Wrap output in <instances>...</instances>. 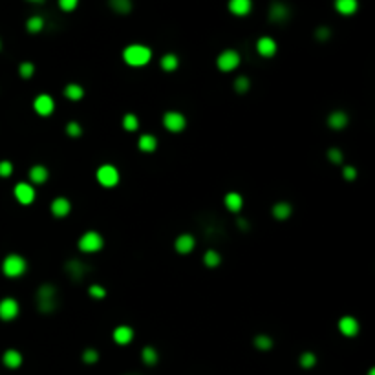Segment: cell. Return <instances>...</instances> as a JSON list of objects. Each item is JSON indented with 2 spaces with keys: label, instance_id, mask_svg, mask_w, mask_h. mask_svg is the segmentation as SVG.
Segmentation results:
<instances>
[{
  "label": "cell",
  "instance_id": "cell-1",
  "mask_svg": "<svg viewBox=\"0 0 375 375\" xmlns=\"http://www.w3.org/2000/svg\"><path fill=\"white\" fill-rule=\"evenodd\" d=\"M150 59H152V50H150L149 46L130 44L123 50V61L128 66H134V68L149 64Z\"/></svg>",
  "mask_w": 375,
  "mask_h": 375
},
{
  "label": "cell",
  "instance_id": "cell-2",
  "mask_svg": "<svg viewBox=\"0 0 375 375\" xmlns=\"http://www.w3.org/2000/svg\"><path fill=\"white\" fill-rule=\"evenodd\" d=\"M37 308L40 313H52L57 308V289L53 284H42L37 289Z\"/></svg>",
  "mask_w": 375,
  "mask_h": 375
},
{
  "label": "cell",
  "instance_id": "cell-3",
  "mask_svg": "<svg viewBox=\"0 0 375 375\" xmlns=\"http://www.w3.org/2000/svg\"><path fill=\"white\" fill-rule=\"evenodd\" d=\"M28 269V262L24 256H20L17 252L13 254H7L4 262H2V273L6 275L7 278H19L22 277Z\"/></svg>",
  "mask_w": 375,
  "mask_h": 375
},
{
  "label": "cell",
  "instance_id": "cell-4",
  "mask_svg": "<svg viewBox=\"0 0 375 375\" xmlns=\"http://www.w3.org/2000/svg\"><path fill=\"white\" fill-rule=\"evenodd\" d=\"M77 247L86 254H92V252H97L104 247V238L103 234L97 233V231H86V233L79 238Z\"/></svg>",
  "mask_w": 375,
  "mask_h": 375
},
{
  "label": "cell",
  "instance_id": "cell-5",
  "mask_svg": "<svg viewBox=\"0 0 375 375\" xmlns=\"http://www.w3.org/2000/svg\"><path fill=\"white\" fill-rule=\"evenodd\" d=\"M163 126H165L168 132H172V134H180V132H183L185 126H187V117L183 116L181 112L170 110L163 116Z\"/></svg>",
  "mask_w": 375,
  "mask_h": 375
},
{
  "label": "cell",
  "instance_id": "cell-6",
  "mask_svg": "<svg viewBox=\"0 0 375 375\" xmlns=\"http://www.w3.org/2000/svg\"><path fill=\"white\" fill-rule=\"evenodd\" d=\"M95 178L103 187L112 188L119 183V170L114 165H101L95 172Z\"/></svg>",
  "mask_w": 375,
  "mask_h": 375
},
{
  "label": "cell",
  "instance_id": "cell-7",
  "mask_svg": "<svg viewBox=\"0 0 375 375\" xmlns=\"http://www.w3.org/2000/svg\"><path fill=\"white\" fill-rule=\"evenodd\" d=\"M240 53L236 52V50H223V52L218 55V59H216V64H218V68H220L221 71H233L236 70L240 66Z\"/></svg>",
  "mask_w": 375,
  "mask_h": 375
},
{
  "label": "cell",
  "instance_id": "cell-8",
  "mask_svg": "<svg viewBox=\"0 0 375 375\" xmlns=\"http://www.w3.org/2000/svg\"><path fill=\"white\" fill-rule=\"evenodd\" d=\"M33 110L42 117L52 116L53 110H55V101H53L52 95H48V94H40V95H37V97L33 99Z\"/></svg>",
  "mask_w": 375,
  "mask_h": 375
},
{
  "label": "cell",
  "instance_id": "cell-9",
  "mask_svg": "<svg viewBox=\"0 0 375 375\" xmlns=\"http://www.w3.org/2000/svg\"><path fill=\"white\" fill-rule=\"evenodd\" d=\"M15 198H17V201L22 203V205L33 203V201H35V188H33V185L24 183V181L17 183V185H15Z\"/></svg>",
  "mask_w": 375,
  "mask_h": 375
},
{
  "label": "cell",
  "instance_id": "cell-10",
  "mask_svg": "<svg viewBox=\"0 0 375 375\" xmlns=\"http://www.w3.org/2000/svg\"><path fill=\"white\" fill-rule=\"evenodd\" d=\"M17 315H19V302L11 297L2 298V300H0V318L9 322V320H13Z\"/></svg>",
  "mask_w": 375,
  "mask_h": 375
},
{
  "label": "cell",
  "instance_id": "cell-11",
  "mask_svg": "<svg viewBox=\"0 0 375 375\" xmlns=\"http://www.w3.org/2000/svg\"><path fill=\"white\" fill-rule=\"evenodd\" d=\"M361 330V324L357 320L355 317H351V315H346L339 320V331L343 333L344 337H355Z\"/></svg>",
  "mask_w": 375,
  "mask_h": 375
},
{
  "label": "cell",
  "instance_id": "cell-12",
  "mask_svg": "<svg viewBox=\"0 0 375 375\" xmlns=\"http://www.w3.org/2000/svg\"><path fill=\"white\" fill-rule=\"evenodd\" d=\"M256 50H258V53L262 57L271 59L278 50L277 40L273 39V37H260V39L256 40Z\"/></svg>",
  "mask_w": 375,
  "mask_h": 375
},
{
  "label": "cell",
  "instance_id": "cell-13",
  "mask_svg": "<svg viewBox=\"0 0 375 375\" xmlns=\"http://www.w3.org/2000/svg\"><path fill=\"white\" fill-rule=\"evenodd\" d=\"M64 269H66V273L71 277V280H75V282H81V280L86 277V273H88L86 264L79 262V260H70V262H66Z\"/></svg>",
  "mask_w": 375,
  "mask_h": 375
},
{
  "label": "cell",
  "instance_id": "cell-14",
  "mask_svg": "<svg viewBox=\"0 0 375 375\" xmlns=\"http://www.w3.org/2000/svg\"><path fill=\"white\" fill-rule=\"evenodd\" d=\"M50 211H52V214L55 216V218H64V216H68L71 211L70 200L64 198V196H59V198H55V200L52 201Z\"/></svg>",
  "mask_w": 375,
  "mask_h": 375
},
{
  "label": "cell",
  "instance_id": "cell-15",
  "mask_svg": "<svg viewBox=\"0 0 375 375\" xmlns=\"http://www.w3.org/2000/svg\"><path fill=\"white\" fill-rule=\"evenodd\" d=\"M289 19V7L282 4V2H275L269 7V20L271 22H277V24H282L285 20Z\"/></svg>",
  "mask_w": 375,
  "mask_h": 375
},
{
  "label": "cell",
  "instance_id": "cell-16",
  "mask_svg": "<svg viewBox=\"0 0 375 375\" xmlns=\"http://www.w3.org/2000/svg\"><path fill=\"white\" fill-rule=\"evenodd\" d=\"M174 247H176V251L180 252V254H188L190 251H194V247H196L194 236H192V234H188V233L180 234V236L176 238V242H174Z\"/></svg>",
  "mask_w": 375,
  "mask_h": 375
},
{
  "label": "cell",
  "instance_id": "cell-17",
  "mask_svg": "<svg viewBox=\"0 0 375 375\" xmlns=\"http://www.w3.org/2000/svg\"><path fill=\"white\" fill-rule=\"evenodd\" d=\"M112 339H114L116 344H119V346H126V344H130L132 339H134V330H132L130 326H126V324L117 326L116 330H114V333H112Z\"/></svg>",
  "mask_w": 375,
  "mask_h": 375
},
{
  "label": "cell",
  "instance_id": "cell-18",
  "mask_svg": "<svg viewBox=\"0 0 375 375\" xmlns=\"http://www.w3.org/2000/svg\"><path fill=\"white\" fill-rule=\"evenodd\" d=\"M252 9L251 0H229V11L236 17H246Z\"/></svg>",
  "mask_w": 375,
  "mask_h": 375
},
{
  "label": "cell",
  "instance_id": "cell-19",
  "mask_svg": "<svg viewBox=\"0 0 375 375\" xmlns=\"http://www.w3.org/2000/svg\"><path fill=\"white\" fill-rule=\"evenodd\" d=\"M348 121H349L348 114L343 110H335L328 116V126L333 130H343L348 125Z\"/></svg>",
  "mask_w": 375,
  "mask_h": 375
},
{
  "label": "cell",
  "instance_id": "cell-20",
  "mask_svg": "<svg viewBox=\"0 0 375 375\" xmlns=\"http://www.w3.org/2000/svg\"><path fill=\"white\" fill-rule=\"evenodd\" d=\"M271 213L278 221H284L287 220V218H291L293 207H291V203H287V201H278V203L273 205Z\"/></svg>",
  "mask_w": 375,
  "mask_h": 375
},
{
  "label": "cell",
  "instance_id": "cell-21",
  "mask_svg": "<svg viewBox=\"0 0 375 375\" xmlns=\"http://www.w3.org/2000/svg\"><path fill=\"white\" fill-rule=\"evenodd\" d=\"M223 203L231 213H240L242 207H244V198H242L240 192H227L225 198H223Z\"/></svg>",
  "mask_w": 375,
  "mask_h": 375
},
{
  "label": "cell",
  "instance_id": "cell-22",
  "mask_svg": "<svg viewBox=\"0 0 375 375\" xmlns=\"http://www.w3.org/2000/svg\"><path fill=\"white\" fill-rule=\"evenodd\" d=\"M48 178H50V172H48V168H46L44 165H33V167L30 168V180H31L35 185L46 183Z\"/></svg>",
  "mask_w": 375,
  "mask_h": 375
},
{
  "label": "cell",
  "instance_id": "cell-23",
  "mask_svg": "<svg viewBox=\"0 0 375 375\" xmlns=\"http://www.w3.org/2000/svg\"><path fill=\"white\" fill-rule=\"evenodd\" d=\"M2 362H4V366L7 368H20V364H22V353L17 351V349H7L4 357H2Z\"/></svg>",
  "mask_w": 375,
  "mask_h": 375
},
{
  "label": "cell",
  "instance_id": "cell-24",
  "mask_svg": "<svg viewBox=\"0 0 375 375\" xmlns=\"http://www.w3.org/2000/svg\"><path fill=\"white\" fill-rule=\"evenodd\" d=\"M137 149L141 152H154L157 149V139L152 134H141L137 139Z\"/></svg>",
  "mask_w": 375,
  "mask_h": 375
},
{
  "label": "cell",
  "instance_id": "cell-25",
  "mask_svg": "<svg viewBox=\"0 0 375 375\" xmlns=\"http://www.w3.org/2000/svg\"><path fill=\"white\" fill-rule=\"evenodd\" d=\"M359 7L357 0H335V9L341 15H353Z\"/></svg>",
  "mask_w": 375,
  "mask_h": 375
},
{
  "label": "cell",
  "instance_id": "cell-26",
  "mask_svg": "<svg viewBox=\"0 0 375 375\" xmlns=\"http://www.w3.org/2000/svg\"><path fill=\"white\" fill-rule=\"evenodd\" d=\"M64 97L70 101H81L84 97V88L77 83H70L64 86Z\"/></svg>",
  "mask_w": 375,
  "mask_h": 375
},
{
  "label": "cell",
  "instance_id": "cell-27",
  "mask_svg": "<svg viewBox=\"0 0 375 375\" xmlns=\"http://www.w3.org/2000/svg\"><path fill=\"white\" fill-rule=\"evenodd\" d=\"M161 70L163 71H176L178 66H180V59L176 57L174 53H165L161 57Z\"/></svg>",
  "mask_w": 375,
  "mask_h": 375
},
{
  "label": "cell",
  "instance_id": "cell-28",
  "mask_svg": "<svg viewBox=\"0 0 375 375\" xmlns=\"http://www.w3.org/2000/svg\"><path fill=\"white\" fill-rule=\"evenodd\" d=\"M108 4L119 15H126L132 11V0H108Z\"/></svg>",
  "mask_w": 375,
  "mask_h": 375
},
{
  "label": "cell",
  "instance_id": "cell-29",
  "mask_svg": "<svg viewBox=\"0 0 375 375\" xmlns=\"http://www.w3.org/2000/svg\"><path fill=\"white\" fill-rule=\"evenodd\" d=\"M252 344H254V348H258L260 351H269V349L273 348V339L269 335H256L254 337V341H252Z\"/></svg>",
  "mask_w": 375,
  "mask_h": 375
},
{
  "label": "cell",
  "instance_id": "cell-30",
  "mask_svg": "<svg viewBox=\"0 0 375 375\" xmlns=\"http://www.w3.org/2000/svg\"><path fill=\"white\" fill-rule=\"evenodd\" d=\"M141 359H143V362H145L147 366H154L159 357H157L156 348H152V346H145L143 351H141Z\"/></svg>",
  "mask_w": 375,
  "mask_h": 375
},
{
  "label": "cell",
  "instance_id": "cell-31",
  "mask_svg": "<svg viewBox=\"0 0 375 375\" xmlns=\"http://www.w3.org/2000/svg\"><path fill=\"white\" fill-rule=\"evenodd\" d=\"M121 125H123V128L126 132H136L139 128V119H137L136 114H125Z\"/></svg>",
  "mask_w": 375,
  "mask_h": 375
},
{
  "label": "cell",
  "instance_id": "cell-32",
  "mask_svg": "<svg viewBox=\"0 0 375 375\" xmlns=\"http://www.w3.org/2000/svg\"><path fill=\"white\" fill-rule=\"evenodd\" d=\"M26 28L30 33H39L44 30V19L39 17V15H35V17H30L26 22Z\"/></svg>",
  "mask_w": 375,
  "mask_h": 375
},
{
  "label": "cell",
  "instance_id": "cell-33",
  "mask_svg": "<svg viewBox=\"0 0 375 375\" xmlns=\"http://www.w3.org/2000/svg\"><path fill=\"white\" fill-rule=\"evenodd\" d=\"M203 262H205V265H207V267H218V265H220V262H221L220 252L214 251V249H209V251L203 254Z\"/></svg>",
  "mask_w": 375,
  "mask_h": 375
},
{
  "label": "cell",
  "instance_id": "cell-34",
  "mask_svg": "<svg viewBox=\"0 0 375 375\" xmlns=\"http://www.w3.org/2000/svg\"><path fill=\"white\" fill-rule=\"evenodd\" d=\"M298 362H300L302 368H313V366L317 364V357H315V353H311V351H304L302 355L298 357Z\"/></svg>",
  "mask_w": 375,
  "mask_h": 375
},
{
  "label": "cell",
  "instance_id": "cell-35",
  "mask_svg": "<svg viewBox=\"0 0 375 375\" xmlns=\"http://www.w3.org/2000/svg\"><path fill=\"white\" fill-rule=\"evenodd\" d=\"M249 88H251L249 77H246V75L236 77V81H234V90L238 92V94H246V92H249Z\"/></svg>",
  "mask_w": 375,
  "mask_h": 375
},
{
  "label": "cell",
  "instance_id": "cell-36",
  "mask_svg": "<svg viewBox=\"0 0 375 375\" xmlns=\"http://www.w3.org/2000/svg\"><path fill=\"white\" fill-rule=\"evenodd\" d=\"M33 73H35V64L33 62H20V66H19V75L22 79H30V77H33Z\"/></svg>",
  "mask_w": 375,
  "mask_h": 375
},
{
  "label": "cell",
  "instance_id": "cell-37",
  "mask_svg": "<svg viewBox=\"0 0 375 375\" xmlns=\"http://www.w3.org/2000/svg\"><path fill=\"white\" fill-rule=\"evenodd\" d=\"M66 134L70 137H81L83 136V126L77 121H70V123L66 125Z\"/></svg>",
  "mask_w": 375,
  "mask_h": 375
},
{
  "label": "cell",
  "instance_id": "cell-38",
  "mask_svg": "<svg viewBox=\"0 0 375 375\" xmlns=\"http://www.w3.org/2000/svg\"><path fill=\"white\" fill-rule=\"evenodd\" d=\"M83 361L86 362V364H95V362L99 361V351L97 349H94V348L84 349L83 351Z\"/></svg>",
  "mask_w": 375,
  "mask_h": 375
},
{
  "label": "cell",
  "instance_id": "cell-39",
  "mask_svg": "<svg viewBox=\"0 0 375 375\" xmlns=\"http://www.w3.org/2000/svg\"><path fill=\"white\" fill-rule=\"evenodd\" d=\"M328 159H330L331 163H335V165H341V163L344 161L343 150H339V149H330V150H328Z\"/></svg>",
  "mask_w": 375,
  "mask_h": 375
},
{
  "label": "cell",
  "instance_id": "cell-40",
  "mask_svg": "<svg viewBox=\"0 0 375 375\" xmlns=\"http://www.w3.org/2000/svg\"><path fill=\"white\" fill-rule=\"evenodd\" d=\"M11 174H13V163L2 159L0 161V178H9Z\"/></svg>",
  "mask_w": 375,
  "mask_h": 375
},
{
  "label": "cell",
  "instance_id": "cell-41",
  "mask_svg": "<svg viewBox=\"0 0 375 375\" xmlns=\"http://www.w3.org/2000/svg\"><path fill=\"white\" fill-rule=\"evenodd\" d=\"M90 297H94V298H104L106 297V289H104L103 285H97V284H94V285H90Z\"/></svg>",
  "mask_w": 375,
  "mask_h": 375
},
{
  "label": "cell",
  "instance_id": "cell-42",
  "mask_svg": "<svg viewBox=\"0 0 375 375\" xmlns=\"http://www.w3.org/2000/svg\"><path fill=\"white\" fill-rule=\"evenodd\" d=\"M343 178L346 181H353L357 178V168L351 167V165H346V167L343 168Z\"/></svg>",
  "mask_w": 375,
  "mask_h": 375
},
{
  "label": "cell",
  "instance_id": "cell-43",
  "mask_svg": "<svg viewBox=\"0 0 375 375\" xmlns=\"http://www.w3.org/2000/svg\"><path fill=\"white\" fill-rule=\"evenodd\" d=\"M79 0H59V6L62 11H73L77 7Z\"/></svg>",
  "mask_w": 375,
  "mask_h": 375
},
{
  "label": "cell",
  "instance_id": "cell-44",
  "mask_svg": "<svg viewBox=\"0 0 375 375\" xmlns=\"http://www.w3.org/2000/svg\"><path fill=\"white\" fill-rule=\"evenodd\" d=\"M330 35H331V31L328 30V28H324V26H322V28H318L317 31H315V37H317L318 40H322V42H324V40L330 39Z\"/></svg>",
  "mask_w": 375,
  "mask_h": 375
},
{
  "label": "cell",
  "instance_id": "cell-45",
  "mask_svg": "<svg viewBox=\"0 0 375 375\" xmlns=\"http://www.w3.org/2000/svg\"><path fill=\"white\" fill-rule=\"evenodd\" d=\"M236 223H238L240 229H249V223H247V220H244V218H238Z\"/></svg>",
  "mask_w": 375,
  "mask_h": 375
},
{
  "label": "cell",
  "instance_id": "cell-46",
  "mask_svg": "<svg viewBox=\"0 0 375 375\" xmlns=\"http://www.w3.org/2000/svg\"><path fill=\"white\" fill-rule=\"evenodd\" d=\"M30 2H33V4H40V2H44V0H30Z\"/></svg>",
  "mask_w": 375,
  "mask_h": 375
},
{
  "label": "cell",
  "instance_id": "cell-47",
  "mask_svg": "<svg viewBox=\"0 0 375 375\" xmlns=\"http://www.w3.org/2000/svg\"><path fill=\"white\" fill-rule=\"evenodd\" d=\"M368 375H375V370H374V368L370 370V374H368Z\"/></svg>",
  "mask_w": 375,
  "mask_h": 375
},
{
  "label": "cell",
  "instance_id": "cell-48",
  "mask_svg": "<svg viewBox=\"0 0 375 375\" xmlns=\"http://www.w3.org/2000/svg\"><path fill=\"white\" fill-rule=\"evenodd\" d=\"M0 50H2V40H0Z\"/></svg>",
  "mask_w": 375,
  "mask_h": 375
}]
</instances>
